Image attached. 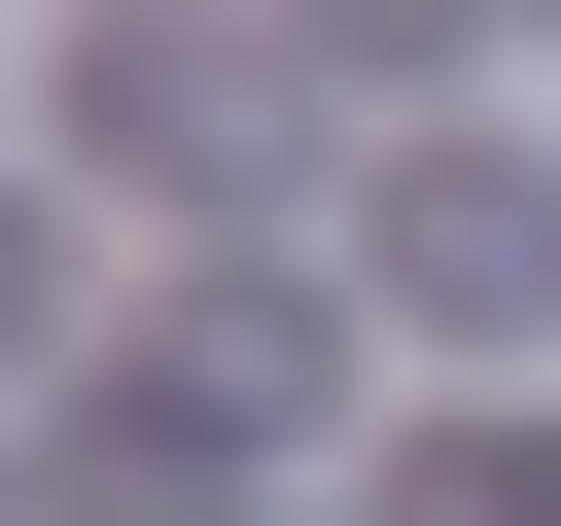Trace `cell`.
Returning <instances> with one entry per match:
<instances>
[{
	"mask_svg": "<svg viewBox=\"0 0 561 526\" xmlns=\"http://www.w3.org/2000/svg\"><path fill=\"white\" fill-rule=\"evenodd\" d=\"M35 281H70V210H0V351H35Z\"/></svg>",
	"mask_w": 561,
	"mask_h": 526,
	"instance_id": "5",
	"label": "cell"
},
{
	"mask_svg": "<svg viewBox=\"0 0 561 526\" xmlns=\"http://www.w3.org/2000/svg\"><path fill=\"white\" fill-rule=\"evenodd\" d=\"M386 316H421V351H526V316H561V175H526V140H421V175H386Z\"/></svg>",
	"mask_w": 561,
	"mask_h": 526,
	"instance_id": "1",
	"label": "cell"
},
{
	"mask_svg": "<svg viewBox=\"0 0 561 526\" xmlns=\"http://www.w3.org/2000/svg\"><path fill=\"white\" fill-rule=\"evenodd\" d=\"M316 35H351V70H456V35H491V0H316Z\"/></svg>",
	"mask_w": 561,
	"mask_h": 526,
	"instance_id": "4",
	"label": "cell"
},
{
	"mask_svg": "<svg viewBox=\"0 0 561 526\" xmlns=\"http://www.w3.org/2000/svg\"><path fill=\"white\" fill-rule=\"evenodd\" d=\"M386 526H561V456H526V421H421V456H386Z\"/></svg>",
	"mask_w": 561,
	"mask_h": 526,
	"instance_id": "3",
	"label": "cell"
},
{
	"mask_svg": "<svg viewBox=\"0 0 561 526\" xmlns=\"http://www.w3.org/2000/svg\"><path fill=\"white\" fill-rule=\"evenodd\" d=\"M70 105H105V140H140V175H280V70H210V35H105V70H70Z\"/></svg>",
	"mask_w": 561,
	"mask_h": 526,
	"instance_id": "2",
	"label": "cell"
}]
</instances>
